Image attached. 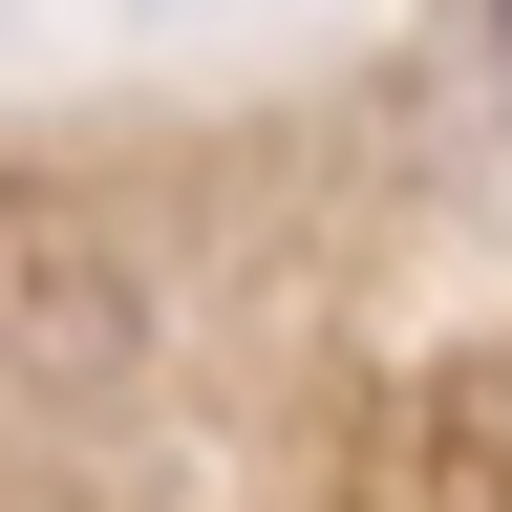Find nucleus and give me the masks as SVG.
Wrapping results in <instances>:
<instances>
[{"label":"nucleus","mask_w":512,"mask_h":512,"mask_svg":"<svg viewBox=\"0 0 512 512\" xmlns=\"http://www.w3.org/2000/svg\"><path fill=\"white\" fill-rule=\"evenodd\" d=\"M491 64H512V0H491Z\"/></svg>","instance_id":"obj_1"}]
</instances>
